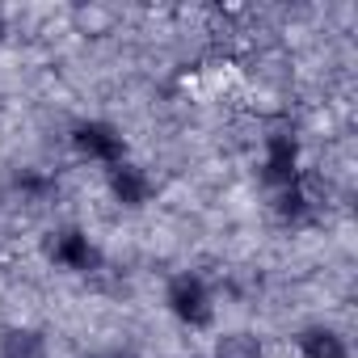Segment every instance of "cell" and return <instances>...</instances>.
Listing matches in <instances>:
<instances>
[{"label":"cell","instance_id":"cell-7","mask_svg":"<svg viewBox=\"0 0 358 358\" xmlns=\"http://www.w3.org/2000/svg\"><path fill=\"white\" fill-rule=\"evenodd\" d=\"M274 215H278L287 228H303V224H312L316 203H312V194H308V186H303V177H299L295 186H287V190H274Z\"/></svg>","mask_w":358,"mask_h":358},{"label":"cell","instance_id":"cell-1","mask_svg":"<svg viewBox=\"0 0 358 358\" xmlns=\"http://www.w3.org/2000/svg\"><path fill=\"white\" fill-rule=\"evenodd\" d=\"M164 308L182 320L186 329H207L215 320V295L207 287L203 274L194 270H182V274H173L169 287H164Z\"/></svg>","mask_w":358,"mask_h":358},{"label":"cell","instance_id":"cell-4","mask_svg":"<svg viewBox=\"0 0 358 358\" xmlns=\"http://www.w3.org/2000/svg\"><path fill=\"white\" fill-rule=\"evenodd\" d=\"M262 182L266 190H287L299 182V135L278 127L266 135V152H262Z\"/></svg>","mask_w":358,"mask_h":358},{"label":"cell","instance_id":"cell-12","mask_svg":"<svg viewBox=\"0 0 358 358\" xmlns=\"http://www.w3.org/2000/svg\"><path fill=\"white\" fill-rule=\"evenodd\" d=\"M0 38H5V13H0Z\"/></svg>","mask_w":358,"mask_h":358},{"label":"cell","instance_id":"cell-3","mask_svg":"<svg viewBox=\"0 0 358 358\" xmlns=\"http://www.w3.org/2000/svg\"><path fill=\"white\" fill-rule=\"evenodd\" d=\"M47 257H51V266H59L68 274H97L101 270V249L85 228H55L47 236Z\"/></svg>","mask_w":358,"mask_h":358},{"label":"cell","instance_id":"cell-8","mask_svg":"<svg viewBox=\"0 0 358 358\" xmlns=\"http://www.w3.org/2000/svg\"><path fill=\"white\" fill-rule=\"evenodd\" d=\"M0 358H51V345H47V333L38 329H9L0 337Z\"/></svg>","mask_w":358,"mask_h":358},{"label":"cell","instance_id":"cell-6","mask_svg":"<svg viewBox=\"0 0 358 358\" xmlns=\"http://www.w3.org/2000/svg\"><path fill=\"white\" fill-rule=\"evenodd\" d=\"M295 354L299 358H350V341L333 324H308L295 337Z\"/></svg>","mask_w":358,"mask_h":358},{"label":"cell","instance_id":"cell-10","mask_svg":"<svg viewBox=\"0 0 358 358\" xmlns=\"http://www.w3.org/2000/svg\"><path fill=\"white\" fill-rule=\"evenodd\" d=\"M13 186H17V194H22L26 203H47V199L55 194V182H51L47 173H34V169L17 173V177H13Z\"/></svg>","mask_w":358,"mask_h":358},{"label":"cell","instance_id":"cell-2","mask_svg":"<svg viewBox=\"0 0 358 358\" xmlns=\"http://www.w3.org/2000/svg\"><path fill=\"white\" fill-rule=\"evenodd\" d=\"M68 139H72L76 156H85V160H93V164L114 169V164L127 160V139H122V131H118L114 122H106V118H80Z\"/></svg>","mask_w":358,"mask_h":358},{"label":"cell","instance_id":"cell-9","mask_svg":"<svg viewBox=\"0 0 358 358\" xmlns=\"http://www.w3.org/2000/svg\"><path fill=\"white\" fill-rule=\"evenodd\" d=\"M211 358H266V345H262V337L257 333H224L220 341H215V350H211Z\"/></svg>","mask_w":358,"mask_h":358},{"label":"cell","instance_id":"cell-5","mask_svg":"<svg viewBox=\"0 0 358 358\" xmlns=\"http://www.w3.org/2000/svg\"><path fill=\"white\" fill-rule=\"evenodd\" d=\"M106 186H110V199L118 203V207H127V211H139V207H148L152 203V177H148V169H139V164H131V160H122V164H114L110 173H106Z\"/></svg>","mask_w":358,"mask_h":358},{"label":"cell","instance_id":"cell-11","mask_svg":"<svg viewBox=\"0 0 358 358\" xmlns=\"http://www.w3.org/2000/svg\"><path fill=\"white\" fill-rule=\"evenodd\" d=\"M89 358H135L131 350H97V354H89Z\"/></svg>","mask_w":358,"mask_h":358}]
</instances>
